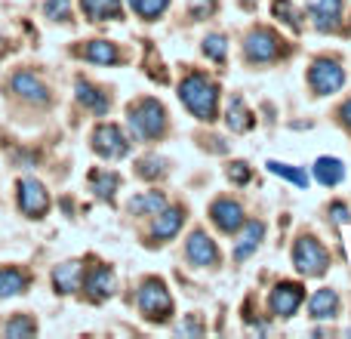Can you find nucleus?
<instances>
[{
  "instance_id": "obj_7",
  "label": "nucleus",
  "mask_w": 351,
  "mask_h": 339,
  "mask_svg": "<svg viewBox=\"0 0 351 339\" xmlns=\"http://www.w3.org/2000/svg\"><path fill=\"white\" fill-rule=\"evenodd\" d=\"M19 207L28 219H40L49 210V191L43 188V182L37 179H22L19 182Z\"/></svg>"
},
{
  "instance_id": "obj_32",
  "label": "nucleus",
  "mask_w": 351,
  "mask_h": 339,
  "mask_svg": "<svg viewBox=\"0 0 351 339\" xmlns=\"http://www.w3.org/2000/svg\"><path fill=\"white\" fill-rule=\"evenodd\" d=\"M37 334V327H34V321L31 318H12L10 324L3 327V336H34Z\"/></svg>"
},
{
  "instance_id": "obj_23",
  "label": "nucleus",
  "mask_w": 351,
  "mask_h": 339,
  "mask_svg": "<svg viewBox=\"0 0 351 339\" xmlns=\"http://www.w3.org/2000/svg\"><path fill=\"white\" fill-rule=\"evenodd\" d=\"M28 287V274H22L19 268H0V299H10L25 293Z\"/></svg>"
},
{
  "instance_id": "obj_37",
  "label": "nucleus",
  "mask_w": 351,
  "mask_h": 339,
  "mask_svg": "<svg viewBox=\"0 0 351 339\" xmlns=\"http://www.w3.org/2000/svg\"><path fill=\"white\" fill-rule=\"evenodd\" d=\"M342 121H346L348 127H351V99H348L346 105H342Z\"/></svg>"
},
{
  "instance_id": "obj_17",
  "label": "nucleus",
  "mask_w": 351,
  "mask_h": 339,
  "mask_svg": "<svg viewBox=\"0 0 351 339\" xmlns=\"http://www.w3.org/2000/svg\"><path fill=\"white\" fill-rule=\"evenodd\" d=\"M308 10H311V16H315L317 28L327 31V28H336V22H339L342 0H311Z\"/></svg>"
},
{
  "instance_id": "obj_33",
  "label": "nucleus",
  "mask_w": 351,
  "mask_h": 339,
  "mask_svg": "<svg viewBox=\"0 0 351 339\" xmlns=\"http://www.w3.org/2000/svg\"><path fill=\"white\" fill-rule=\"evenodd\" d=\"M274 16H280L293 31H299V12L293 10L290 0H274Z\"/></svg>"
},
{
  "instance_id": "obj_15",
  "label": "nucleus",
  "mask_w": 351,
  "mask_h": 339,
  "mask_svg": "<svg viewBox=\"0 0 351 339\" xmlns=\"http://www.w3.org/2000/svg\"><path fill=\"white\" fill-rule=\"evenodd\" d=\"M225 124H228L231 133H247V130H253L256 117L250 115L247 102H243L241 96H234V99L228 102V111H225Z\"/></svg>"
},
{
  "instance_id": "obj_18",
  "label": "nucleus",
  "mask_w": 351,
  "mask_h": 339,
  "mask_svg": "<svg viewBox=\"0 0 351 339\" xmlns=\"http://www.w3.org/2000/svg\"><path fill=\"white\" fill-rule=\"evenodd\" d=\"M308 312H311L315 321H327V318H333L336 312H339V296H336V290H330V287L317 290L308 303Z\"/></svg>"
},
{
  "instance_id": "obj_21",
  "label": "nucleus",
  "mask_w": 351,
  "mask_h": 339,
  "mask_svg": "<svg viewBox=\"0 0 351 339\" xmlns=\"http://www.w3.org/2000/svg\"><path fill=\"white\" fill-rule=\"evenodd\" d=\"M262 235H265V225L262 222H247L243 225V235H241V241H237V247H234V259L241 262V259H247L250 253H256Z\"/></svg>"
},
{
  "instance_id": "obj_19",
  "label": "nucleus",
  "mask_w": 351,
  "mask_h": 339,
  "mask_svg": "<svg viewBox=\"0 0 351 339\" xmlns=\"http://www.w3.org/2000/svg\"><path fill=\"white\" fill-rule=\"evenodd\" d=\"M86 19L93 22H108V19H121V0H80Z\"/></svg>"
},
{
  "instance_id": "obj_3",
  "label": "nucleus",
  "mask_w": 351,
  "mask_h": 339,
  "mask_svg": "<svg viewBox=\"0 0 351 339\" xmlns=\"http://www.w3.org/2000/svg\"><path fill=\"white\" fill-rule=\"evenodd\" d=\"M293 266H296V272L305 274V278H317V274L327 272L330 253L324 250L321 241L305 235V237H299L296 247H293Z\"/></svg>"
},
{
  "instance_id": "obj_27",
  "label": "nucleus",
  "mask_w": 351,
  "mask_h": 339,
  "mask_svg": "<svg viewBox=\"0 0 351 339\" xmlns=\"http://www.w3.org/2000/svg\"><path fill=\"white\" fill-rule=\"evenodd\" d=\"M130 6H133V12L142 19H158L160 12L170 6V0H130Z\"/></svg>"
},
{
  "instance_id": "obj_10",
  "label": "nucleus",
  "mask_w": 351,
  "mask_h": 339,
  "mask_svg": "<svg viewBox=\"0 0 351 339\" xmlns=\"http://www.w3.org/2000/svg\"><path fill=\"white\" fill-rule=\"evenodd\" d=\"M302 299H305V290L299 284H278L271 290V296H268V305H271L274 315L290 318V315H296V309L302 305Z\"/></svg>"
},
{
  "instance_id": "obj_4",
  "label": "nucleus",
  "mask_w": 351,
  "mask_h": 339,
  "mask_svg": "<svg viewBox=\"0 0 351 339\" xmlns=\"http://www.w3.org/2000/svg\"><path fill=\"white\" fill-rule=\"evenodd\" d=\"M139 309L148 321H167L173 315V296L164 287V281L148 278L145 284L139 287Z\"/></svg>"
},
{
  "instance_id": "obj_31",
  "label": "nucleus",
  "mask_w": 351,
  "mask_h": 339,
  "mask_svg": "<svg viewBox=\"0 0 351 339\" xmlns=\"http://www.w3.org/2000/svg\"><path fill=\"white\" fill-rule=\"evenodd\" d=\"M225 49H228V43H225L222 34H210L204 40V56H206V59H213V62H222L225 59Z\"/></svg>"
},
{
  "instance_id": "obj_12",
  "label": "nucleus",
  "mask_w": 351,
  "mask_h": 339,
  "mask_svg": "<svg viewBox=\"0 0 351 339\" xmlns=\"http://www.w3.org/2000/svg\"><path fill=\"white\" fill-rule=\"evenodd\" d=\"M182 222H185V210H182V207H170V210L164 207V210L158 213V219H154L152 235L158 237V241H170V237L179 235Z\"/></svg>"
},
{
  "instance_id": "obj_2",
  "label": "nucleus",
  "mask_w": 351,
  "mask_h": 339,
  "mask_svg": "<svg viewBox=\"0 0 351 339\" xmlns=\"http://www.w3.org/2000/svg\"><path fill=\"white\" fill-rule=\"evenodd\" d=\"M130 130L136 139H154L167 130V111L158 99H139L136 105H130Z\"/></svg>"
},
{
  "instance_id": "obj_36",
  "label": "nucleus",
  "mask_w": 351,
  "mask_h": 339,
  "mask_svg": "<svg viewBox=\"0 0 351 339\" xmlns=\"http://www.w3.org/2000/svg\"><path fill=\"white\" fill-rule=\"evenodd\" d=\"M333 219H336V222H348V207L346 204H333Z\"/></svg>"
},
{
  "instance_id": "obj_16",
  "label": "nucleus",
  "mask_w": 351,
  "mask_h": 339,
  "mask_svg": "<svg viewBox=\"0 0 351 339\" xmlns=\"http://www.w3.org/2000/svg\"><path fill=\"white\" fill-rule=\"evenodd\" d=\"M117 281H114V272H111L108 266H99L96 272L90 274V281H86V290H90V299H96V303H102V299H108L111 293H114Z\"/></svg>"
},
{
  "instance_id": "obj_6",
  "label": "nucleus",
  "mask_w": 351,
  "mask_h": 339,
  "mask_svg": "<svg viewBox=\"0 0 351 339\" xmlns=\"http://www.w3.org/2000/svg\"><path fill=\"white\" fill-rule=\"evenodd\" d=\"M308 84L317 96H330V93H336L346 84V71L339 68L336 59H317L308 71Z\"/></svg>"
},
{
  "instance_id": "obj_28",
  "label": "nucleus",
  "mask_w": 351,
  "mask_h": 339,
  "mask_svg": "<svg viewBox=\"0 0 351 339\" xmlns=\"http://www.w3.org/2000/svg\"><path fill=\"white\" fill-rule=\"evenodd\" d=\"M268 170H271L274 176H280V179H290V182H296V185H308V176H305V170H296V167H290V164H278V161H268Z\"/></svg>"
},
{
  "instance_id": "obj_11",
  "label": "nucleus",
  "mask_w": 351,
  "mask_h": 339,
  "mask_svg": "<svg viewBox=\"0 0 351 339\" xmlns=\"http://www.w3.org/2000/svg\"><path fill=\"white\" fill-rule=\"evenodd\" d=\"M185 256H188V262H191V266H197V268L216 266V262H219V250H216V244H213L210 237L204 235V231H194V235L188 237V244H185Z\"/></svg>"
},
{
  "instance_id": "obj_25",
  "label": "nucleus",
  "mask_w": 351,
  "mask_h": 339,
  "mask_svg": "<svg viewBox=\"0 0 351 339\" xmlns=\"http://www.w3.org/2000/svg\"><path fill=\"white\" fill-rule=\"evenodd\" d=\"M77 99L90 111H96V115H105V111H108V96H105L102 90H96L93 84H86V80H77Z\"/></svg>"
},
{
  "instance_id": "obj_14",
  "label": "nucleus",
  "mask_w": 351,
  "mask_h": 339,
  "mask_svg": "<svg viewBox=\"0 0 351 339\" xmlns=\"http://www.w3.org/2000/svg\"><path fill=\"white\" fill-rule=\"evenodd\" d=\"M12 90H16L19 96H25L28 102H37V105L47 102V99H49L47 86H43L31 71H19V74H12Z\"/></svg>"
},
{
  "instance_id": "obj_5",
  "label": "nucleus",
  "mask_w": 351,
  "mask_h": 339,
  "mask_svg": "<svg viewBox=\"0 0 351 339\" xmlns=\"http://www.w3.org/2000/svg\"><path fill=\"white\" fill-rule=\"evenodd\" d=\"M93 148H96V154L105 161H121L130 154V142L117 124H102V127H96V133H93Z\"/></svg>"
},
{
  "instance_id": "obj_26",
  "label": "nucleus",
  "mask_w": 351,
  "mask_h": 339,
  "mask_svg": "<svg viewBox=\"0 0 351 339\" xmlns=\"http://www.w3.org/2000/svg\"><path fill=\"white\" fill-rule=\"evenodd\" d=\"M90 182H93V188H96L99 198L111 200V198H114V191H117V185H121V176H117V173H93Z\"/></svg>"
},
{
  "instance_id": "obj_20",
  "label": "nucleus",
  "mask_w": 351,
  "mask_h": 339,
  "mask_svg": "<svg viewBox=\"0 0 351 339\" xmlns=\"http://www.w3.org/2000/svg\"><path fill=\"white\" fill-rule=\"evenodd\" d=\"M164 207H167V198L160 191L136 194V198L130 200V213H133V216H158Z\"/></svg>"
},
{
  "instance_id": "obj_29",
  "label": "nucleus",
  "mask_w": 351,
  "mask_h": 339,
  "mask_svg": "<svg viewBox=\"0 0 351 339\" xmlns=\"http://www.w3.org/2000/svg\"><path fill=\"white\" fill-rule=\"evenodd\" d=\"M43 12H47V19H53V22H68V19H71V0H47Z\"/></svg>"
},
{
  "instance_id": "obj_13",
  "label": "nucleus",
  "mask_w": 351,
  "mask_h": 339,
  "mask_svg": "<svg viewBox=\"0 0 351 339\" xmlns=\"http://www.w3.org/2000/svg\"><path fill=\"white\" fill-rule=\"evenodd\" d=\"M80 281H84V266L80 262H62V266L53 268V287L59 293L80 290Z\"/></svg>"
},
{
  "instance_id": "obj_30",
  "label": "nucleus",
  "mask_w": 351,
  "mask_h": 339,
  "mask_svg": "<svg viewBox=\"0 0 351 339\" xmlns=\"http://www.w3.org/2000/svg\"><path fill=\"white\" fill-rule=\"evenodd\" d=\"M164 158H154V154H148V158H142L139 164H136V173L142 176V179H158L160 173H164Z\"/></svg>"
},
{
  "instance_id": "obj_8",
  "label": "nucleus",
  "mask_w": 351,
  "mask_h": 339,
  "mask_svg": "<svg viewBox=\"0 0 351 339\" xmlns=\"http://www.w3.org/2000/svg\"><path fill=\"white\" fill-rule=\"evenodd\" d=\"M243 53H247L250 62H271V59H278V53H280V40H278L274 31L256 28V31H250L247 34Z\"/></svg>"
},
{
  "instance_id": "obj_22",
  "label": "nucleus",
  "mask_w": 351,
  "mask_h": 339,
  "mask_svg": "<svg viewBox=\"0 0 351 339\" xmlns=\"http://www.w3.org/2000/svg\"><path fill=\"white\" fill-rule=\"evenodd\" d=\"M84 59L96 62V65H114V62H121V53H117V47L108 40H90L84 47Z\"/></svg>"
},
{
  "instance_id": "obj_1",
  "label": "nucleus",
  "mask_w": 351,
  "mask_h": 339,
  "mask_svg": "<svg viewBox=\"0 0 351 339\" xmlns=\"http://www.w3.org/2000/svg\"><path fill=\"white\" fill-rule=\"evenodd\" d=\"M179 99L185 102V108L191 111L197 121H216L219 111V90L213 80H206L204 74H188L179 84Z\"/></svg>"
},
{
  "instance_id": "obj_24",
  "label": "nucleus",
  "mask_w": 351,
  "mask_h": 339,
  "mask_svg": "<svg viewBox=\"0 0 351 339\" xmlns=\"http://www.w3.org/2000/svg\"><path fill=\"white\" fill-rule=\"evenodd\" d=\"M315 176L321 185H339V182L346 179V167H342V161H336V158H321L315 164Z\"/></svg>"
},
{
  "instance_id": "obj_34",
  "label": "nucleus",
  "mask_w": 351,
  "mask_h": 339,
  "mask_svg": "<svg viewBox=\"0 0 351 339\" xmlns=\"http://www.w3.org/2000/svg\"><path fill=\"white\" fill-rule=\"evenodd\" d=\"M250 176H253V173H250V167L243 164V161H234V164L228 167V179L234 182V185H247Z\"/></svg>"
},
{
  "instance_id": "obj_9",
  "label": "nucleus",
  "mask_w": 351,
  "mask_h": 339,
  "mask_svg": "<svg viewBox=\"0 0 351 339\" xmlns=\"http://www.w3.org/2000/svg\"><path fill=\"white\" fill-rule=\"evenodd\" d=\"M210 216H213V222H216L219 231L234 235V231L243 225V207L237 204V200H231V198H219L216 204L210 207Z\"/></svg>"
},
{
  "instance_id": "obj_35",
  "label": "nucleus",
  "mask_w": 351,
  "mask_h": 339,
  "mask_svg": "<svg viewBox=\"0 0 351 339\" xmlns=\"http://www.w3.org/2000/svg\"><path fill=\"white\" fill-rule=\"evenodd\" d=\"M216 10V0H191V16L194 19H204L206 12Z\"/></svg>"
}]
</instances>
